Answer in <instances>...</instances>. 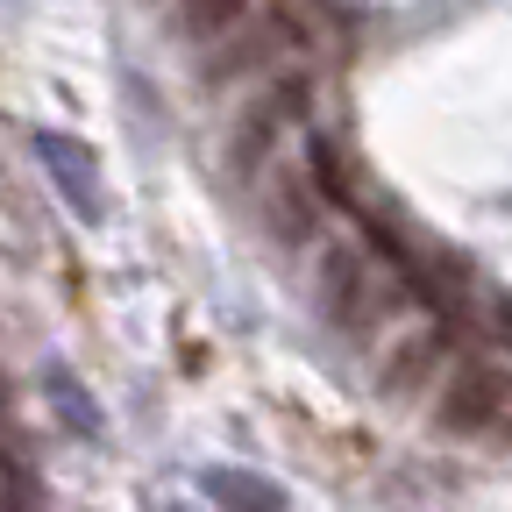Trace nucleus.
I'll return each mask as SVG.
<instances>
[{
  "label": "nucleus",
  "mask_w": 512,
  "mask_h": 512,
  "mask_svg": "<svg viewBox=\"0 0 512 512\" xmlns=\"http://www.w3.org/2000/svg\"><path fill=\"white\" fill-rule=\"evenodd\" d=\"M434 356H441V335H413V342L399 349V363H384V392H392V399H406L413 384L434 370Z\"/></svg>",
  "instance_id": "10"
},
{
  "label": "nucleus",
  "mask_w": 512,
  "mask_h": 512,
  "mask_svg": "<svg viewBox=\"0 0 512 512\" xmlns=\"http://www.w3.org/2000/svg\"><path fill=\"white\" fill-rule=\"evenodd\" d=\"M43 392H50L57 420L72 427L79 441H100V406H93V392H86V384H79L72 370H64V363H50V370H43Z\"/></svg>",
  "instance_id": "7"
},
{
  "label": "nucleus",
  "mask_w": 512,
  "mask_h": 512,
  "mask_svg": "<svg viewBox=\"0 0 512 512\" xmlns=\"http://www.w3.org/2000/svg\"><path fill=\"white\" fill-rule=\"evenodd\" d=\"M36 164L50 171V185L64 192V207H72L86 228L107 221V192H100V157L79 143V136H64V128H36Z\"/></svg>",
  "instance_id": "2"
},
{
  "label": "nucleus",
  "mask_w": 512,
  "mask_h": 512,
  "mask_svg": "<svg viewBox=\"0 0 512 512\" xmlns=\"http://www.w3.org/2000/svg\"><path fill=\"white\" fill-rule=\"evenodd\" d=\"M306 79H278V86H264L249 107H242V121H235V143H228V171L235 178H256L271 157H278V136L306 114Z\"/></svg>",
  "instance_id": "1"
},
{
  "label": "nucleus",
  "mask_w": 512,
  "mask_h": 512,
  "mask_svg": "<svg viewBox=\"0 0 512 512\" xmlns=\"http://www.w3.org/2000/svg\"><path fill=\"white\" fill-rule=\"evenodd\" d=\"M498 427H505V441H512V413H505V420H498Z\"/></svg>",
  "instance_id": "12"
},
{
  "label": "nucleus",
  "mask_w": 512,
  "mask_h": 512,
  "mask_svg": "<svg viewBox=\"0 0 512 512\" xmlns=\"http://www.w3.org/2000/svg\"><path fill=\"white\" fill-rule=\"evenodd\" d=\"M377 299H384V285H377L370 256H363L356 242H335L328 256H320V313H328V320L363 328V320L377 313Z\"/></svg>",
  "instance_id": "4"
},
{
  "label": "nucleus",
  "mask_w": 512,
  "mask_h": 512,
  "mask_svg": "<svg viewBox=\"0 0 512 512\" xmlns=\"http://www.w3.org/2000/svg\"><path fill=\"white\" fill-rule=\"evenodd\" d=\"M242 22H249V0H185V15H178L185 43H200V50H214V43L235 36Z\"/></svg>",
  "instance_id": "8"
},
{
  "label": "nucleus",
  "mask_w": 512,
  "mask_h": 512,
  "mask_svg": "<svg viewBox=\"0 0 512 512\" xmlns=\"http://www.w3.org/2000/svg\"><path fill=\"white\" fill-rule=\"evenodd\" d=\"M200 491L221 505V512H285V491L271 477H256V470H235V463H214L200 477Z\"/></svg>",
  "instance_id": "5"
},
{
  "label": "nucleus",
  "mask_w": 512,
  "mask_h": 512,
  "mask_svg": "<svg viewBox=\"0 0 512 512\" xmlns=\"http://www.w3.org/2000/svg\"><path fill=\"white\" fill-rule=\"evenodd\" d=\"M221 43H228V50H214V57H207V72H200L214 93H221V86H235L249 64H264V57L278 50V22H256V29L242 22V29H235V36H221Z\"/></svg>",
  "instance_id": "6"
},
{
  "label": "nucleus",
  "mask_w": 512,
  "mask_h": 512,
  "mask_svg": "<svg viewBox=\"0 0 512 512\" xmlns=\"http://www.w3.org/2000/svg\"><path fill=\"white\" fill-rule=\"evenodd\" d=\"M505 399H512V377L498 363H463L448 377V392H441L434 427L441 434H484L491 420H505Z\"/></svg>",
  "instance_id": "3"
},
{
  "label": "nucleus",
  "mask_w": 512,
  "mask_h": 512,
  "mask_svg": "<svg viewBox=\"0 0 512 512\" xmlns=\"http://www.w3.org/2000/svg\"><path fill=\"white\" fill-rule=\"evenodd\" d=\"M313 207H320V200H313L299 178H278V185H271V235H278V242H306V235H313Z\"/></svg>",
  "instance_id": "9"
},
{
  "label": "nucleus",
  "mask_w": 512,
  "mask_h": 512,
  "mask_svg": "<svg viewBox=\"0 0 512 512\" xmlns=\"http://www.w3.org/2000/svg\"><path fill=\"white\" fill-rule=\"evenodd\" d=\"M150 512H192V505H178V498H164V505H150Z\"/></svg>",
  "instance_id": "11"
}]
</instances>
